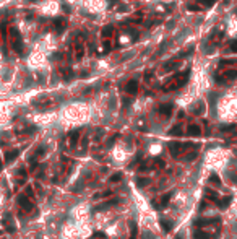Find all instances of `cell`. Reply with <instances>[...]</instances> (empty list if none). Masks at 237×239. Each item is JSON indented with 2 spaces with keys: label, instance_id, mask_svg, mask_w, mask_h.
Instances as JSON below:
<instances>
[{
  "label": "cell",
  "instance_id": "obj_1",
  "mask_svg": "<svg viewBox=\"0 0 237 239\" xmlns=\"http://www.w3.org/2000/svg\"><path fill=\"white\" fill-rule=\"evenodd\" d=\"M117 203H119V198L107 200V202H104V203H101V205H98V207H94V212H101V210H104V208H109V207H112V205H117Z\"/></svg>",
  "mask_w": 237,
  "mask_h": 239
},
{
  "label": "cell",
  "instance_id": "obj_2",
  "mask_svg": "<svg viewBox=\"0 0 237 239\" xmlns=\"http://www.w3.org/2000/svg\"><path fill=\"white\" fill-rule=\"evenodd\" d=\"M172 195H174V192H167L166 195H163V197H161V202H159V203H156V207H158V208L166 207V205L169 203V200H170V197H172Z\"/></svg>",
  "mask_w": 237,
  "mask_h": 239
},
{
  "label": "cell",
  "instance_id": "obj_3",
  "mask_svg": "<svg viewBox=\"0 0 237 239\" xmlns=\"http://www.w3.org/2000/svg\"><path fill=\"white\" fill-rule=\"evenodd\" d=\"M187 133H188V135H200L202 129L198 127V125H190V127L187 129Z\"/></svg>",
  "mask_w": 237,
  "mask_h": 239
},
{
  "label": "cell",
  "instance_id": "obj_4",
  "mask_svg": "<svg viewBox=\"0 0 237 239\" xmlns=\"http://www.w3.org/2000/svg\"><path fill=\"white\" fill-rule=\"evenodd\" d=\"M231 198H232V197H224L223 200H218L216 203H218V207H219V208H226L227 205L231 203Z\"/></svg>",
  "mask_w": 237,
  "mask_h": 239
},
{
  "label": "cell",
  "instance_id": "obj_5",
  "mask_svg": "<svg viewBox=\"0 0 237 239\" xmlns=\"http://www.w3.org/2000/svg\"><path fill=\"white\" fill-rule=\"evenodd\" d=\"M125 90H127V93H130V94H135V93H137V81H130L127 86H125Z\"/></svg>",
  "mask_w": 237,
  "mask_h": 239
},
{
  "label": "cell",
  "instance_id": "obj_6",
  "mask_svg": "<svg viewBox=\"0 0 237 239\" xmlns=\"http://www.w3.org/2000/svg\"><path fill=\"white\" fill-rule=\"evenodd\" d=\"M170 111H172V106H170V104H164V106H161V108H159V112H161V114H164V116H169Z\"/></svg>",
  "mask_w": 237,
  "mask_h": 239
},
{
  "label": "cell",
  "instance_id": "obj_7",
  "mask_svg": "<svg viewBox=\"0 0 237 239\" xmlns=\"http://www.w3.org/2000/svg\"><path fill=\"white\" fill-rule=\"evenodd\" d=\"M193 236H195V239H210V234H206L203 231H195Z\"/></svg>",
  "mask_w": 237,
  "mask_h": 239
},
{
  "label": "cell",
  "instance_id": "obj_8",
  "mask_svg": "<svg viewBox=\"0 0 237 239\" xmlns=\"http://www.w3.org/2000/svg\"><path fill=\"white\" fill-rule=\"evenodd\" d=\"M206 197H210V200H214V202H218V200H219V198H218V194L216 192H213V190H210V189H206Z\"/></svg>",
  "mask_w": 237,
  "mask_h": 239
},
{
  "label": "cell",
  "instance_id": "obj_9",
  "mask_svg": "<svg viewBox=\"0 0 237 239\" xmlns=\"http://www.w3.org/2000/svg\"><path fill=\"white\" fill-rule=\"evenodd\" d=\"M161 225H163L164 231H170V228H172V226H170L172 223H170V221H167V220H161Z\"/></svg>",
  "mask_w": 237,
  "mask_h": 239
},
{
  "label": "cell",
  "instance_id": "obj_10",
  "mask_svg": "<svg viewBox=\"0 0 237 239\" xmlns=\"http://www.w3.org/2000/svg\"><path fill=\"white\" fill-rule=\"evenodd\" d=\"M120 179H122V173H117V174H112L109 181L110 182H117V181H120Z\"/></svg>",
  "mask_w": 237,
  "mask_h": 239
},
{
  "label": "cell",
  "instance_id": "obj_11",
  "mask_svg": "<svg viewBox=\"0 0 237 239\" xmlns=\"http://www.w3.org/2000/svg\"><path fill=\"white\" fill-rule=\"evenodd\" d=\"M70 140H72V145H75V143H77V140H78V132H77V130H75V132H72Z\"/></svg>",
  "mask_w": 237,
  "mask_h": 239
},
{
  "label": "cell",
  "instance_id": "obj_12",
  "mask_svg": "<svg viewBox=\"0 0 237 239\" xmlns=\"http://www.w3.org/2000/svg\"><path fill=\"white\" fill-rule=\"evenodd\" d=\"M148 182H149V181H148V179H146V177H140V179H138V181H137V184H138V186H140V187H143V186H146V184H148Z\"/></svg>",
  "mask_w": 237,
  "mask_h": 239
},
{
  "label": "cell",
  "instance_id": "obj_13",
  "mask_svg": "<svg viewBox=\"0 0 237 239\" xmlns=\"http://www.w3.org/2000/svg\"><path fill=\"white\" fill-rule=\"evenodd\" d=\"M137 237V225L132 223V234H130V239H135Z\"/></svg>",
  "mask_w": 237,
  "mask_h": 239
},
{
  "label": "cell",
  "instance_id": "obj_14",
  "mask_svg": "<svg viewBox=\"0 0 237 239\" xmlns=\"http://www.w3.org/2000/svg\"><path fill=\"white\" fill-rule=\"evenodd\" d=\"M210 181H211V182H216V184H221V179L218 177V174H211V176H210Z\"/></svg>",
  "mask_w": 237,
  "mask_h": 239
},
{
  "label": "cell",
  "instance_id": "obj_15",
  "mask_svg": "<svg viewBox=\"0 0 237 239\" xmlns=\"http://www.w3.org/2000/svg\"><path fill=\"white\" fill-rule=\"evenodd\" d=\"M180 125H177L175 129H172V130H170V135H180Z\"/></svg>",
  "mask_w": 237,
  "mask_h": 239
},
{
  "label": "cell",
  "instance_id": "obj_16",
  "mask_svg": "<svg viewBox=\"0 0 237 239\" xmlns=\"http://www.w3.org/2000/svg\"><path fill=\"white\" fill-rule=\"evenodd\" d=\"M55 28H57V30H62V28H65V21H63V20L55 21Z\"/></svg>",
  "mask_w": 237,
  "mask_h": 239
},
{
  "label": "cell",
  "instance_id": "obj_17",
  "mask_svg": "<svg viewBox=\"0 0 237 239\" xmlns=\"http://www.w3.org/2000/svg\"><path fill=\"white\" fill-rule=\"evenodd\" d=\"M110 195V190H106V192H102V194H98V195H94V198H101V197H109Z\"/></svg>",
  "mask_w": 237,
  "mask_h": 239
},
{
  "label": "cell",
  "instance_id": "obj_18",
  "mask_svg": "<svg viewBox=\"0 0 237 239\" xmlns=\"http://www.w3.org/2000/svg\"><path fill=\"white\" fill-rule=\"evenodd\" d=\"M214 2H216V0H200L202 5H213Z\"/></svg>",
  "mask_w": 237,
  "mask_h": 239
},
{
  "label": "cell",
  "instance_id": "obj_19",
  "mask_svg": "<svg viewBox=\"0 0 237 239\" xmlns=\"http://www.w3.org/2000/svg\"><path fill=\"white\" fill-rule=\"evenodd\" d=\"M156 168H164V161L158 159V161H156Z\"/></svg>",
  "mask_w": 237,
  "mask_h": 239
},
{
  "label": "cell",
  "instance_id": "obj_20",
  "mask_svg": "<svg viewBox=\"0 0 237 239\" xmlns=\"http://www.w3.org/2000/svg\"><path fill=\"white\" fill-rule=\"evenodd\" d=\"M231 49L237 52V41H232V42H231Z\"/></svg>",
  "mask_w": 237,
  "mask_h": 239
},
{
  "label": "cell",
  "instance_id": "obj_21",
  "mask_svg": "<svg viewBox=\"0 0 237 239\" xmlns=\"http://www.w3.org/2000/svg\"><path fill=\"white\" fill-rule=\"evenodd\" d=\"M94 237H99V239H104V237H106V234H104V233H96V234H94Z\"/></svg>",
  "mask_w": 237,
  "mask_h": 239
}]
</instances>
